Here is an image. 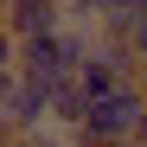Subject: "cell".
Masks as SVG:
<instances>
[{
    "mask_svg": "<svg viewBox=\"0 0 147 147\" xmlns=\"http://www.w3.org/2000/svg\"><path fill=\"white\" fill-rule=\"evenodd\" d=\"M96 45V32L83 26H58V32H45V38H26V45H13V70L26 83H45V90H58L77 77V58Z\"/></svg>",
    "mask_w": 147,
    "mask_h": 147,
    "instance_id": "2",
    "label": "cell"
},
{
    "mask_svg": "<svg viewBox=\"0 0 147 147\" xmlns=\"http://www.w3.org/2000/svg\"><path fill=\"white\" fill-rule=\"evenodd\" d=\"M0 70H13V38L0 32Z\"/></svg>",
    "mask_w": 147,
    "mask_h": 147,
    "instance_id": "9",
    "label": "cell"
},
{
    "mask_svg": "<svg viewBox=\"0 0 147 147\" xmlns=\"http://www.w3.org/2000/svg\"><path fill=\"white\" fill-rule=\"evenodd\" d=\"M58 7H64V26H83V32L109 19V0H58Z\"/></svg>",
    "mask_w": 147,
    "mask_h": 147,
    "instance_id": "6",
    "label": "cell"
},
{
    "mask_svg": "<svg viewBox=\"0 0 147 147\" xmlns=\"http://www.w3.org/2000/svg\"><path fill=\"white\" fill-rule=\"evenodd\" d=\"M121 45H128V58H134V70H147V13L134 19L128 32H121Z\"/></svg>",
    "mask_w": 147,
    "mask_h": 147,
    "instance_id": "7",
    "label": "cell"
},
{
    "mask_svg": "<svg viewBox=\"0 0 147 147\" xmlns=\"http://www.w3.org/2000/svg\"><path fill=\"white\" fill-rule=\"evenodd\" d=\"M0 147H13V141H0Z\"/></svg>",
    "mask_w": 147,
    "mask_h": 147,
    "instance_id": "10",
    "label": "cell"
},
{
    "mask_svg": "<svg viewBox=\"0 0 147 147\" xmlns=\"http://www.w3.org/2000/svg\"><path fill=\"white\" fill-rule=\"evenodd\" d=\"M83 109H90V96H83L77 83H58V90H51V128H58V134H70V128H77V121H83Z\"/></svg>",
    "mask_w": 147,
    "mask_h": 147,
    "instance_id": "4",
    "label": "cell"
},
{
    "mask_svg": "<svg viewBox=\"0 0 147 147\" xmlns=\"http://www.w3.org/2000/svg\"><path fill=\"white\" fill-rule=\"evenodd\" d=\"M13 147H70V134H58V128H38V134H26V141H13Z\"/></svg>",
    "mask_w": 147,
    "mask_h": 147,
    "instance_id": "8",
    "label": "cell"
},
{
    "mask_svg": "<svg viewBox=\"0 0 147 147\" xmlns=\"http://www.w3.org/2000/svg\"><path fill=\"white\" fill-rule=\"evenodd\" d=\"M0 7H7V0H0Z\"/></svg>",
    "mask_w": 147,
    "mask_h": 147,
    "instance_id": "11",
    "label": "cell"
},
{
    "mask_svg": "<svg viewBox=\"0 0 147 147\" xmlns=\"http://www.w3.org/2000/svg\"><path fill=\"white\" fill-rule=\"evenodd\" d=\"M58 26H64V7H58V0H7V7H0V32H7L13 45L45 38Z\"/></svg>",
    "mask_w": 147,
    "mask_h": 147,
    "instance_id": "3",
    "label": "cell"
},
{
    "mask_svg": "<svg viewBox=\"0 0 147 147\" xmlns=\"http://www.w3.org/2000/svg\"><path fill=\"white\" fill-rule=\"evenodd\" d=\"M141 13H147V0H109V19L96 26V38H121V32H128Z\"/></svg>",
    "mask_w": 147,
    "mask_h": 147,
    "instance_id": "5",
    "label": "cell"
},
{
    "mask_svg": "<svg viewBox=\"0 0 147 147\" xmlns=\"http://www.w3.org/2000/svg\"><path fill=\"white\" fill-rule=\"evenodd\" d=\"M147 147V90L121 83L109 96H90L83 121L70 128V147Z\"/></svg>",
    "mask_w": 147,
    "mask_h": 147,
    "instance_id": "1",
    "label": "cell"
}]
</instances>
